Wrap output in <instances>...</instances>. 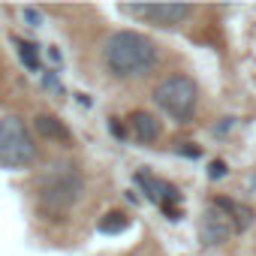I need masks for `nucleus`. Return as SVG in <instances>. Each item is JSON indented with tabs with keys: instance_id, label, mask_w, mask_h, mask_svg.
Here are the masks:
<instances>
[{
	"instance_id": "obj_11",
	"label": "nucleus",
	"mask_w": 256,
	"mask_h": 256,
	"mask_svg": "<svg viewBox=\"0 0 256 256\" xmlns=\"http://www.w3.org/2000/svg\"><path fill=\"white\" fill-rule=\"evenodd\" d=\"M102 235H120V232H126L130 229V217L126 214H120V211H112V214H106L102 220H100V226H96Z\"/></svg>"
},
{
	"instance_id": "obj_8",
	"label": "nucleus",
	"mask_w": 256,
	"mask_h": 256,
	"mask_svg": "<svg viewBox=\"0 0 256 256\" xmlns=\"http://www.w3.org/2000/svg\"><path fill=\"white\" fill-rule=\"evenodd\" d=\"M126 124H130L133 139L142 142V145H151V142L160 139V120L151 112H133L130 118H126Z\"/></svg>"
},
{
	"instance_id": "obj_13",
	"label": "nucleus",
	"mask_w": 256,
	"mask_h": 256,
	"mask_svg": "<svg viewBox=\"0 0 256 256\" xmlns=\"http://www.w3.org/2000/svg\"><path fill=\"white\" fill-rule=\"evenodd\" d=\"M22 16L28 18V24H30V28H40V22H42V12H40V10H34V6H24V10H22Z\"/></svg>"
},
{
	"instance_id": "obj_4",
	"label": "nucleus",
	"mask_w": 256,
	"mask_h": 256,
	"mask_svg": "<svg viewBox=\"0 0 256 256\" xmlns=\"http://www.w3.org/2000/svg\"><path fill=\"white\" fill-rule=\"evenodd\" d=\"M36 160V142L18 114L0 118V166L4 169H24Z\"/></svg>"
},
{
	"instance_id": "obj_14",
	"label": "nucleus",
	"mask_w": 256,
	"mask_h": 256,
	"mask_svg": "<svg viewBox=\"0 0 256 256\" xmlns=\"http://www.w3.org/2000/svg\"><path fill=\"white\" fill-rule=\"evenodd\" d=\"M208 175H211L214 181H220V178L226 175V163H223V160H214V163H211V169H208Z\"/></svg>"
},
{
	"instance_id": "obj_1",
	"label": "nucleus",
	"mask_w": 256,
	"mask_h": 256,
	"mask_svg": "<svg viewBox=\"0 0 256 256\" xmlns=\"http://www.w3.org/2000/svg\"><path fill=\"white\" fill-rule=\"evenodd\" d=\"M160 60L157 42L136 30H114L102 42V64L114 78H142Z\"/></svg>"
},
{
	"instance_id": "obj_12",
	"label": "nucleus",
	"mask_w": 256,
	"mask_h": 256,
	"mask_svg": "<svg viewBox=\"0 0 256 256\" xmlns=\"http://www.w3.org/2000/svg\"><path fill=\"white\" fill-rule=\"evenodd\" d=\"M16 46H18V58H22V64L30 70V72H40L42 70V60H40V52H36V46L34 42H24V40H12Z\"/></svg>"
},
{
	"instance_id": "obj_15",
	"label": "nucleus",
	"mask_w": 256,
	"mask_h": 256,
	"mask_svg": "<svg viewBox=\"0 0 256 256\" xmlns=\"http://www.w3.org/2000/svg\"><path fill=\"white\" fill-rule=\"evenodd\" d=\"M253 187H256V178H253Z\"/></svg>"
},
{
	"instance_id": "obj_2",
	"label": "nucleus",
	"mask_w": 256,
	"mask_h": 256,
	"mask_svg": "<svg viewBox=\"0 0 256 256\" xmlns=\"http://www.w3.org/2000/svg\"><path fill=\"white\" fill-rule=\"evenodd\" d=\"M40 205L48 214H66L84 193V178L76 163H52L40 178Z\"/></svg>"
},
{
	"instance_id": "obj_3",
	"label": "nucleus",
	"mask_w": 256,
	"mask_h": 256,
	"mask_svg": "<svg viewBox=\"0 0 256 256\" xmlns=\"http://www.w3.org/2000/svg\"><path fill=\"white\" fill-rule=\"evenodd\" d=\"M154 102L163 114H169L178 124L193 120L199 106V88L190 76H169L154 88Z\"/></svg>"
},
{
	"instance_id": "obj_9",
	"label": "nucleus",
	"mask_w": 256,
	"mask_h": 256,
	"mask_svg": "<svg viewBox=\"0 0 256 256\" xmlns=\"http://www.w3.org/2000/svg\"><path fill=\"white\" fill-rule=\"evenodd\" d=\"M34 130L36 136L48 139V142H58V145H72V133L66 130V124L54 114H36L34 118Z\"/></svg>"
},
{
	"instance_id": "obj_10",
	"label": "nucleus",
	"mask_w": 256,
	"mask_h": 256,
	"mask_svg": "<svg viewBox=\"0 0 256 256\" xmlns=\"http://www.w3.org/2000/svg\"><path fill=\"white\" fill-rule=\"evenodd\" d=\"M217 202L229 211V217L235 220V229L238 232H244L253 220H256V214H253V208L250 205H244V202H235V199H223V196H217Z\"/></svg>"
},
{
	"instance_id": "obj_5",
	"label": "nucleus",
	"mask_w": 256,
	"mask_h": 256,
	"mask_svg": "<svg viewBox=\"0 0 256 256\" xmlns=\"http://www.w3.org/2000/svg\"><path fill=\"white\" fill-rule=\"evenodd\" d=\"M120 12L136 16V18H145L154 28L172 30V28H178V24H184L190 18L193 6L190 4H133V6H120Z\"/></svg>"
},
{
	"instance_id": "obj_7",
	"label": "nucleus",
	"mask_w": 256,
	"mask_h": 256,
	"mask_svg": "<svg viewBox=\"0 0 256 256\" xmlns=\"http://www.w3.org/2000/svg\"><path fill=\"white\" fill-rule=\"evenodd\" d=\"M235 220L229 217V211L211 199V205L202 211V223H199V235H202V244L205 247H220L223 241H229V235H235Z\"/></svg>"
},
{
	"instance_id": "obj_6",
	"label": "nucleus",
	"mask_w": 256,
	"mask_h": 256,
	"mask_svg": "<svg viewBox=\"0 0 256 256\" xmlns=\"http://www.w3.org/2000/svg\"><path fill=\"white\" fill-rule=\"evenodd\" d=\"M136 184H139V190H142L157 208H163V214H166L169 220H178V202H181V193H178L175 184L157 178V175L148 172V169L136 172Z\"/></svg>"
}]
</instances>
